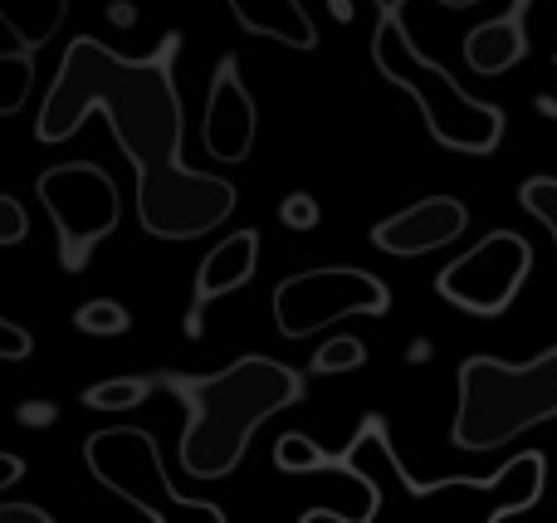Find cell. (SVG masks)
<instances>
[{
    "label": "cell",
    "instance_id": "obj_1",
    "mask_svg": "<svg viewBox=\"0 0 557 523\" xmlns=\"http://www.w3.org/2000/svg\"><path fill=\"white\" fill-rule=\"evenodd\" d=\"M182 35H162V45L143 59H123L103 39H69L59 74L35 117L39 142H69L88 113L108 117L113 142L137 172V221L152 240H196L231 221L235 186L225 176L191 172L182 162V94H176Z\"/></svg>",
    "mask_w": 557,
    "mask_h": 523
},
{
    "label": "cell",
    "instance_id": "obj_2",
    "mask_svg": "<svg viewBox=\"0 0 557 523\" xmlns=\"http://www.w3.org/2000/svg\"><path fill=\"white\" fill-rule=\"evenodd\" d=\"M152 387L172 391L186 407L182 431V470L191 480H225L240 470L255 431L284 407L304 401V377L284 362L270 358H240L211 377H186V372H162Z\"/></svg>",
    "mask_w": 557,
    "mask_h": 523
},
{
    "label": "cell",
    "instance_id": "obj_3",
    "mask_svg": "<svg viewBox=\"0 0 557 523\" xmlns=\"http://www.w3.org/2000/svg\"><path fill=\"white\" fill-rule=\"evenodd\" d=\"M372 64L386 84L406 88V94L416 98V108H421V117H425V133L441 147L465 152V157H490L494 147L504 142V108L465 94L441 64H431V59L411 45L406 15L396 5L382 10V20H376Z\"/></svg>",
    "mask_w": 557,
    "mask_h": 523
},
{
    "label": "cell",
    "instance_id": "obj_4",
    "mask_svg": "<svg viewBox=\"0 0 557 523\" xmlns=\"http://www.w3.org/2000/svg\"><path fill=\"white\" fill-rule=\"evenodd\" d=\"M460 407H455V450H499L513 436L557 416V348L533 362L465 358L455 372Z\"/></svg>",
    "mask_w": 557,
    "mask_h": 523
},
{
    "label": "cell",
    "instance_id": "obj_5",
    "mask_svg": "<svg viewBox=\"0 0 557 523\" xmlns=\"http://www.w3.org/2000/svg\"><path fill=\"white\" fill-rule=\"evenodd\" d=\"M327 470L352 475V480H362V485H372L376 475H386L406 489L411 505H425V499H460V495L484 499V505H490V523H504L509 514H529V509L543 499V489H548V456H543V450H523V456H513L509 465L494 470L490 480L455 475V480H435V485L431 480H416L411 470L396 460L382 416H367L362 431H357V440L343 450V456L327 460Z\"/></svg>",
    "mask_w": 557,
    "mask_h": 523
},
{
    "label": "cell",
    "instance_id": "obj_6",
    "mask_svg": "<svg viewBox=\"0 0 557 523\" xmlns=\"http://www.w3.org/2000/svg\"><path fill=\"white\" fill-rule=\"evenodd\" d=\"M84 465H88V475L108 489V495H117L123 505H133L137 514L152 519V523H166L176 509L201 514L211 523H225L221 505L176 495V485L166 480V465H162V446H157V436L152 431H143V426L94 431V436L84 440Z\"/></svg>",
    "mask_w": 557,
    "mask_h": 523
},
{
    "label": "cell",
    "instance_id": "obj_7",
    "mask_svg": "<svg viewBox=\"0 0 557 523\" xmlns=\"http://www.w3.org/2000/svg\"><path fill=\"white\" fill-rule=\"evenodd\" d=\"M35 196L45 201L49 221L59 235V264L64 270H84L94 260L98 240L117 231L123 221V196L117 182L98 162H59L35 176Z\"/></svg>",
    "mask_w": 557,
    "mask_h": 523
},
{
    "label": "cell",
    "instance_id": "obj_8",
    "mask_svg": "<svg viewBox=\"0 0 557 523\" xmlns=\"http://www.w3.org/2000/svg\"><path fill=\"white\" fill-rule=\"evenodd\" d=\"M392 309V289L372 270H304L274 289V323L284 338H308L337 319H382Z\"/></svg>",
    "mask_w": 557,
    "mask_h": 523
},
{
    "label": "cell",
    "instance_id": "obj_9",
    "mask_svg": "<svg viewBox=\"0 0 557 523\" xmlns=\"http://www.w3.org/2000/svg\"><path fill=\"white\" fill-rule=\"evenodd\" d=\"M529 270H533L529 240L513 231H490L474 250H465L460 260H450L435 274V294L445 303H455V309L474 313V319H499L519 299Z\"/></svg>",
    "mask_w": 557,
    "mask_h": 523
},
{
    "label": "cell",
    "instance_id": "obj_10",
    "mask_svg": "<svg viewBox=\"0 0 557 523\" xmlns=\"http://www.w3.org/2000/svg\"><path fill=\"white\" fill-rule=\"evenodd\" d=\"M255 133H260V117H255V98L240 78L235 54H225L215 64L211 78V98H206V117H201V142L215 162H245L255 152Z\"/></svg>",
    "mask_w": 557,
    "mask_h": 523
},
{
    "label": "cell",
    "instance_id": "obj_11",
    "mask_svg": "<svg viewBox=\"0 0 557 523\" xmlns=\"http://www.w3.org/2000/svg\"><path fill=\"white\" fill-rule=\"evenodd\" d=\"M465 225H470L465 201H455V196H425V201L386 215L372 231V245L382 254H396V260H416V254H431L441 245L460 240Z\"/></svg>",
    "mask_w": 557,
    "mask_h": 523
},
{
    "label": "cell",
    "instance_id": "obj_12",
    "mask_svg": "<svg viewBox=\"0 0 557 523\" xmlns=\"http://www.w3.org/2000/svg\"><path fill=\"white\" fill-rule=\"evenodd\" d=\"M255 260H260V235L255 231L225 235V240L206 254L201 270H196V289H191V319H186V333H191V338H201V319L221 294H231V289H240V284L255 279Z\"/></svg>",
    "mask_w": 557,
    "mask_h": 523
},
{
    "label": "cell",
    "instance_id": "obj_13",
    "mask_svg": "<svg viewBox=\"0 0 557 523\" xmlns=\"http://www.w3.org/2000/svg\"><path fill=\"white\" fill-rule=\"evenodd\" d=\"M529 10L533 0H513L504 15L484 20L465 35V64L480 78H499L513 64H523V54H529Z\"/></svg>",
    "mask_w": 557,
    "mask_h": 523
},
{
    "label": "cell",
    "instance_id": "obj_14",
    "mask_svg": "<svg viewBox=\"0 0 557 523\" xmlns=\"http://www.w3.org/2000/svg\"><path fill=\"white\" fill-rule=\"evenodd\" d=\"M231 15L260 39H278L288 49H318V25L298 0H231Z\"/></svg>",
    "mask_w": 557,
    "mask_h": 523
},
{
    "label": "cell",
    "instance_id": "obj_15",
    "mask_svg": "<svg viewBox=\"0 0 557 523\" xmlns=\"http://www.w3.org/2000/svg\"><path fill=\"white\" fill-rule=\"evenodd\" d=\"M69 15V0H0V25L10 29V39H15L20 49H45L49 39L59 35V25H64Z\"/></svg>",
    "mask_w": 557,
    "mask_h": 523
},
{
    "label": "cell",
    "instance_id": "obj_16",
    "mask_svg": "<svg viewBox=\"0 0 557 523\" xmlns=\"http://www.w3.org/2000/svg\"><path fill=\"white\" fill-rule=\"evenodd\" d=\"M35 88V54L29 49H0V117L20 113Z\"/></svg>",
    "mask_w": 557,
    "mask_h": 523
},
{
    "label": "cell",
    "instance_id": "obj_17",
    "mask_svg": "<svg viewBox=\"0 0 557 523\" xmlns=\"http://www.w3.org/2000/svg\"><path fill=\"white\" fill-rule=\"evenodd\" d=\"M152 397V382L147 377H108V382H94L84 391V407L94 411H127V407H143Z\"/></svg>",
    "mask_w": 557,
    "mask_h": 523
},
{
    "label": "cell",
    "instance_id": "obj_18",
    "mask_svg": "<svg viewBox=\"0 0 557 523\" xmlns=\"http://www.w3.org/2000/svg\"><path fill=\"white\" fill-rule=\"evenodd\" d=\"M74 328L94 333V338H117V333L133 328V313H127L123 303H113V299H94V303H84V309L74 313Z\"/></svg>",
    "mask_w": 557,
    "mask_h": 523
},
{
    "label": "cell",
    "instance_id": "obj_19",
    "mask_svg": "<svg viewBox=\"0 0 557 523\" xmlns=\"http://www.w3.org/2000/svg\"><path fill=\"white\" fill-rule=\"evenodd\" d=\"M327 460L333 456H323V450L313 446L308 436H278V446H274V465L284 470V475H318V470H327Z\"/></svg>",
    "mask_w": 557,
    "mask_h": 523
},
{
    "label": "cell",
    "instance_id": "obj_20",
    "mask_svg": "<svg viewBox=\"0 0 557 523\" xmlns=\"http://www.w3.org/2000/svg\"><path fill=\"white\" fill-rule=\"evenodd\" d=\"M519 206L533 221H543V231L553 235V250H557V176H529L519 186Z\"/></svg>",
    "mask_w": 557,
    "mask_h": 523
},
{
    "label": "cell",
    "instance_id": "obj_21",
    "mask_svg": "<svg viewBox=\"0 0 557 523\" xmlns=\"http://www.w3.org/2000/svg\"><path fill=\"white\" fill-rule=\"evenodd\" d=\"M367 362V343L362 338H327L313 352V372L318 377H337V372H357Z\"/></svg>",
    "mask_w": 557,
    "mask_h": 523
},
{
    "label": "cell",
    "instance_id": "obj_22",
    "mask_svg": "<svg viewBox=\"0 0 557 523\" xmlns=\"http://www.w3.org/2000/svg\"><path fill=\"white\" fill-rule=\"evenodd\" d=\"M318 196H308V191H294V196H284V206H278V221L288 225V231H318Z\"/></svg>",
    "mask_w": 557,
    "mask_h": 523
},
{
    "label": "cell",
    "instance_id": "obj_23",
    "mask_svg": "<svg viewBox=\"0 0 557 523\" xmlns=\"http://www.w3.org/2000/svg\"><path fill=\"white\" fill-rule=\"evenodd\" d=\"M25 235H29V215H25V206H20L15 196L0 191V245H20Z\"/></svg>",
    "mask_w": 557,
    "mask_h": 523
},
{
    "label": "cell",
    "instance_id": "obj_24",
    "mask_svg": "<svg viewBox=\"0 0 557 523\" xmlns=\"http://www.w3.org/2000/svg\"><path fill=\"white\" fill-rule=\"evenodd\" d=\"M29 352H35V338H29L20 323L0 319V358H5V362H25Z\"/></svg>",
    "mask_w": 557,
    "mask_h": 523
},
{
    "label": "cell",
    "instance_id": "obj_25",
    "mask_svg": "<svg viewBox=\"0 0 557 523\" xmlns=\"http://www.w3.org/2000/svg\"><path fill=\"white\" fill-rule=\"evenodd\" d=\"M0 523H54L35 505H0Z\"/></svg>",
    "mask_w": 557,
    "mask_h": 523
},
{
    "label": "cell",
    "instance_id": "obj_26",
    "mask_svg": "<svg viewBox=\"0 0 557 523\" xmlns=\"http://www.w3.org/2000/svg\"><path fill=\"white\" fill-rule=\"evenodd\" d=\"M20 475H25V460H20V456H5V450H0V489H10Z\"/></svg>",
    "mask_w": 557,
    "mask_h": 523
},
{
    "label": "cell",
    "instance_id": "obj_27",
    "mask_svg": "<svg viewBox=\"0 0 557 523\" xmlns=\"http://www.w3.org/2000/svg\"><path fill=\"white\" fill-rule=\"evenodd\" d=\"M298 519L304 523H357L352 514H343V509H304Z\"/></svg>",
    "mask_w": 557,
    "mask_h": 523
},
{
    "label": "cell",
    "instance_id": "obj_28",
    "mask_svg": "<svg viewBox=\"0 0 557 523\" xmlns=\"http://www.w3.org/2000/svg\"><path fill=\"white\" fill-rule=\"evenodd\" d=\"M376 5H382V10H401L406 5V0H376ZM435 5H445V10H470V5H484V0H435Z\"/></svg>",
    "mask_w": 557,
    "mask_h": 523
}]
</instances>
